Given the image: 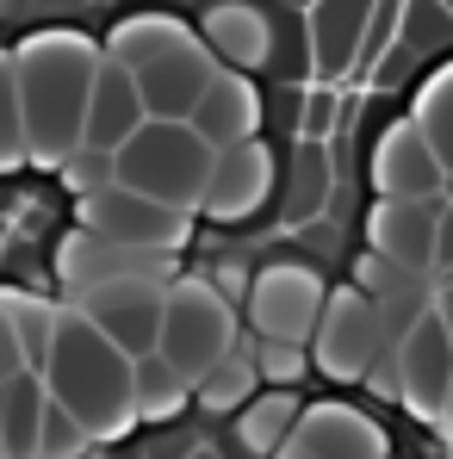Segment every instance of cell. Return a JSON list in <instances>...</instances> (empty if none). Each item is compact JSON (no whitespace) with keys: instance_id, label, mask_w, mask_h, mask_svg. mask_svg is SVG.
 Segmentation results:
<instances>
[{"instance_id":"18","label":"cell","mask_w":453,"mask_h":459,"mask_svg":"<svg viewBox=\"0 0 453 459\" xmlns=\"http://www.w3.org/2000/svg\"><path fill=\"white\" fill-rule=\"evenodd\" d=\"M144 118H150V106H144L137 75H131L118 56H106V63H100V81H93V100H87V143L118 155L144 131Z\"/></svg>"},{"instance_id":"13","label":"cell","mask_w":453,"mask_h":459,"mask_svg":"<svg viewBox=\"0 0 453 459\" xmlns=\"http://www.w3.org/2000/svg\"><path fill=\"white\" fill-rule=\"evenodd\" d=\"M373 186L385 199H448V161L429 143L423 118L385 131V143L373 155Z\"/></svg>"},{"instance_id":"21","label":"cell","mask_w":453,"mask_h":459,"mask_svg":"<svg viewBox=\"0 0 453 459\" xmlns=\"http://www.w3.org/2000/svg\"><path fill=\"white\" fill-rule=\"evenodd\" d=\"M304 422V410H299V391H286V385H261L236 416H230V429H236V447L242 454H261V459H274L286 441H292V429Z\"/></svg>"},{"instance_id":"15","label":"cell","mask_w":453,"mask_h":459,"mask_svg":"<svg viewBox=\"0 0 453 459\" xmlns=\"http://www.w3.org/2000/svg\"><path fill=\"white\" fill-rule=\"evenodd\" d=\"M379 0H310L304 6V25H310V63L317 81H354L361 63V44H367V25H373Z\"/></svg>"},{"instance_id":"1","label":"cell","mask_w":453,"mask_h":459,"mask_svg":"<svg viewBox=\"0 0 453 459\" xmlns=\"http://www.w3.org/2000/svg\"><path fill=\"white\" fill-rule=\"evenodd\" d=\"M106 50L81 31H38L13 50V81L25 106V137L38 168H63L87 143V100Z\"/></svg>"},{"instance_id":"8","label":"cell","mask_w":453,"mask_h":459,"mask_svg":"<svg viewBox=\"0 0 453 459\" xmlns=\"http://www.w3.org/2000/svg\"><path fill=\"white\" fill-rule=\"evenodd\" d=\"M81 224L100 230V236H106V242H118V248L174 255V248L193 236V212L161 205V199H150V193H137V186L112 180V186H100V193H87V199H81Z\"/></svg>"},{"instance_id":"9","label":"cell","mask_w":453,"mask_h":459,"mask_svg":"<svg viewBox=\"0 0 453 459\" xmlns=\"http://www.w3.org/2000/svg\"><path fill=\"white\" fill-rule=\"evenodd\" d=\"M323 305H329V286L304 261H267L242 299L255 335H267V342H310L323 323Z\"/></svg>"},{"instance_id":"27","label":"cell","mask_w":453,"mask_h":459,"mask_svg":"<svg viewBox=\"0 0 453 459\" xmlns=\"http://www.w3.org/2000/svg\"><path fill=\"white\" fill-rule=\"evenodd\" d=\"M57 174H63V186H69L75 199H87V193H100V186H112V180H118V155H112V150H93V143H81V150L69 155Z\"/></svg>"},{"instance_id":"28","label":"cell","mask_w":453,"mask_h":459,"mask_svg":"<svg viewBox=\"0 0 453 459\" xmlns=\"http://www.w3.org/2000/svg\"><path fill=\"white\" fill-rule=\"evenodd\" d=\"M87 429H81L75 410H63L57 397H50V410H44V441H38V459H81L87 454Z\"/></svg>"},{"instance_id":"17","label":"cell","mask_w":453,"mask_h":459,"mask_svg":"<svg viewBox=\"0 0 453 459\" xmlns=\"http://www.w3.org/2000/svg\"><path fill=\"white\" fill-rule=\"evenodd\" d=\"M435 230H441V199H385L367 236H373V255L410 273H435Z\"/></svg>"},{"instance_id":"34","label":"cell","mask_w":453,"mask_h":459,"mask_svg":"<svg viewBox=\"0 0 453 459\" xmlns=\"http://www.w3.org/2000/svg\"><path fill=\"white\" fill-rule=\"evenodd\" d=\"M180 459H224V454H212V447H199V454H180Z\"/></svg>"},{"instance_id":"23","label":"cell","mask_w":453,"mask_h":459,"mask_svg":"<svg viewBox=\"0 0 453 459\" xmlns=\"http://www.w3.org/2000/svg\"><path fill=\"white\" fill-rule=\"evenodd\" d=\"M199 391V403L212 410V416H236L255 391H261V367H255V348H230L224 360L205 373V379L193 385Z\"/></svg>"},{"instance_id":"24","label":"cell","mask_w":453,"mask_h":459,"mask_svg":"<svg viewBox=\"0 0 453 459\" xmlns=\"http://www.w3.org/2000/svg\"><path fill=\"white\" fill-rule=\"evenodd\" d=\"M0 305H6V316H13V335H19V348H25V367H38V373H44L50 342H57V323H63V305L31 299V292H6Z\"/></svg>"},{"instance_id":"36","label":"cell","mask_w":453,"mask_h":459,"mask_svg":"<svg viewBox=\"0 0 453 459\" xmlns=\"http://www.w3.org/2000/svg\"><path fill=\"white\" fill-rule=\"evenodd\" d=\"M274 6H310V0H274Z\"/></svg>"},{"instance_id":"37","label":"cell","mask_w":453,"mask_h":459,"mask_svg":"<svg viewBox=\"0 0 453 459\" xmlns=\"http://www.w3.org/2000/svg\"><path fill=\"white\" fill-rule=\"evenodd\" d=\"M441 316H448V329H453V305H441Z\"/></svg>"},{"instance_id":"19","label":"cell","mask_w":453,"mask_h":459,"mask_svg":"<svg viewBox=\"0 0 453 459\" xmlns=\"http://www.w3.org/2000/svg\"><path fill=\"white\" fill-rule=\"evenodd\" d=\"M274 459H385L373 422H361L354 410L342 403H323V410H304V422L292 429V441Z\"/></svg>"},{"instance_id":"5","label":"cell","mask_w":453,"mask_h":459,"mask_svg":"<svg viewBox=\"0 0 453 459\" xmlns=\"http://www.w3.org/2000/svg\"><path fill=\"white\" fill-rule=\"evenodd\" d=\"M236 348V299H224L212 280L180 273L168 280V316H161V354L199 385Z\"/></svg>"},{"instance_id":"22","label":"cell","mask_w":453,"mask_h":459,"mask_svg":"<svg viewBox=\"0 0 453 459\" xmlns=\"http://www.w3.org/2000/svg\"><path fill=\"white\" fill-rule=\"evenodd\" d=\"M199 391L193 379L155 348V354H137V416L144 422H174V416H187V403H193Z\"/></svg>"},{"instance_id":"6","label":"cell","mask_w":453,"mask_h":459,"mask_svg":"<svg viewBox=\"0 0 453 459\" xmlns=\"http://www.w3.org/2000/svg\"><path fill=\"white\" fill-rule=\"evenodd\" d=\"M379 391L404 397L416 416H448V397H453V329L441 310H423L397 342L391 354L379 360Z\"/></svg>"},{"instance_id":"39","label":"cell","mask_w":453,"mask_h":459,"mask_svg":"<svg viewBox=\"0 0 453 459\" xmlns=\"http://www.w3.org/2000/svg\"><path fill=\"white\" fill-rule=\"evenodd\" d=\"M448 416H453V397H448Z\"/></svg>"},{"instance_id":"38","label":"cell","mask_w":453,"mask_h":459,"mask_svg":"<svg viewBox=\"0 0 453 459\" xmlns=\"http://www.w3.org/2000/svg\"><path fill=\"white\" fill-rule=\"evenodd\" d=\"M448 441H453V416H448Z\"/></svg>"},{"instance_id":"35","label":"cell","mask_w":453,"mask_h":459,"mask_svg":"<svg viewBox=\"0 0 453 459\" xmlns=\"http://www.w3.org/2000/svg\"><path fill=\"white\" fill-rule=\"evenodd\" d=\"M441 305H453V280H448V286H441Z\"/></svg>"},{"instance_id":"32","label":"cell","mask_w":453,"mask_h":459,"mask_svg":"<svg viewBox=\"0 0 453 459\" xmlns=\"http://www.w3.org/2000/svg\"><path fill=\"white\" fill-rule=\"evenodd\" d=\"M31 6H38V0H0V25H6V19H25Z\"/></svg>"},{"instance_id":"31","label":"cell","mask_w":453,"mask_h":459,"mask_svg":"<svg viewBox=\"0 0 453 459\" xmlns=\"http://www.w3.org/2000/svg\"><path fill=\"white\" fill-rule=\"evenodd\" d=\"M25 367V348H19V335H13V316H6V305H0V379H13Z\"/></svg>"},{"instance_id":"10","label":"cell","mask_w":453,"mask_h":459,"mask_svg":"<svg viewBox=\"0 0 453 459\" xmlns=\"http://www.w3.org/2000/svg\"><path fill=\"white\" fill-rule=\"evenodd\" d=\"M274 199H280V155H267L261 137L236 143V150H218V168H212V186H205V218L212 224H267L274 218Z\"/></svg>"},{"instance_id":"29","label":"cell","mask_w":453,"mask_h":459,"mask_svg":"<svg viewBox=\"0 0 453 459\" xmlns=\"http://www.w3.org/2000/svg\"><path fill=\"white\" fill-rule=\"evenodd\" d=\"M423 131H429V143L441 150V161H448V174H453V75L435 81V93L423 106Z\"/></svg>"},{"instance_id":"14","label":"cell","mask_w":453,"mask_h":459,"mask_svg":"<svg viewBox=\"0 0 453 459\" xmlns=\"http://www.w3.org/2000/svg\"><path fill=\"white\" fill-rule=\"evenodd\" d=\"M342 186V168H335V143H310V137H292V150L280 155V199H274V224L304 230L329 212Z\"/></svg>"},{"instance_id":"11","label":"cell","mask_w":453,"mask_h":459,"mask_svg":"<svg viewBox=\"0 0 453 459\" xmlns=\"http://www.w3.org/2000/svg\"><path fill=\"white\" fill-rule=\"evenodd\" d=\"M131 360L137 354H155L161 348V316H168V286L155 273H112L100 286H87L75 299Z\"/></svg>"},{"instance_id":"40","label":"cell","mask_w":453,"mask_h":459,"mask_svg":"<svg viewBox=\"0 0 453 459\" xmlns=\"http://www.w3.org/2000/svg\"><path fill=\"white\" fill-rule=\"evenodd\" d=\"M448 13H453V0H448Z\"/></svg>"},{"instance_id":"25","label":"cell","mask_w":453,"mask_h":459,"mask_svg":"<svg viewBox=\"0 0 453 459\" xmlns=\"http://www.w3.org/2000/svg\"><path fill=\"white\" fill-rule=\"evenodd\" d=\"M31 161V137H25V106H19V81H13V56H0V174Z\"/></svg>"},{"instance_id":"20","label":"cell","mask_w":453,"mask_h":459,"mask_svg":"<svg viewBox=\"0 0 453 459\" xmlns=\"http://www.w3.org/2000/svg\"><path fill=\"white\" fill-rule=\"evenodd\" d=\"M44 410H50V385L38 367H19L13 379H0V459H38Z\"/></svg>"},{"instance_id":"33","label":"cell","mask_w":453,"mask_h":459,"mask_svg":"<svg viewBox=\"0 0 453 459\" xmlns=\"http://www.w3.org/2000/svg\"><path fill=\"white\" fill-rule=\"evenodd\" d=\"M38 6H100V0H38ZM38 6H31V13H38Z\"/></svg>"},{"instance_id":"7","label":"cell","mask_w":453,"mask_h":459,"mask_svg":"<svg viewBox=\"0 0 453 459\" xmlns=\"http://www.w3.org/2000/svg\"><path fill=\"white\" fill-rule=\"evenodd\" d=\"M310 354L329 379H373L379 360L391 354V323L367 286H348L323 305V323L310 335Z\"/></svg>"},{"instance_id":"3","label":"cell","mask_w":453,"mask_h":459,"mask_svg":"<svg viewBox=\"0 0 453 459\" xmlns=\"http://www.w3.org/2000/svg\"><path fill=\"white\" fill-rule=\"evenodd\" d=\"M106 56H118L137 75L150 118H193V106L205 100L212 75L224 69L205 50V38L193 25L168 19V13H131V19H118L112 38H106Z\"/></svg>"},{"instance_id":"4","label":"cell","mask_w":453,"mask_h":459,"mask_svg":"<svg viewBox=\"0 0 453 459\" xmlns=\"http://www.w3.org/2000/svg\"><path fill=\"white\" fill-rule=\"evenodd\" d=\"M212 168H218V150L187 118H144V131L118 150V180L180 212L205 205Z\"/></svg>"},{"instance_id":"16","label":"cell","mask_w":453,"mask_h":459,"mask_svg":"<svg viewBox=\"0 0 453 459\" xmlns=\"http://www.w3.org/2000/svg\"><path fill=\"white\" fill-rule=\"evenodd\" d=\"M261 118H267L261 87L242 75V69H218L212 87H205V100L193 106V118H187V125H193L212 150H236V143L261 137Z\"/></svg>"},{"instance_id":"30","label":"cell","mask_w":453,"mask_h":459,"mask_svg":"<svg viewBox=\"0 0 453 459\" xmlns=\"http://www.w3.org/2000/svg\"><path fill=\"white\" fill-rule=\"evenodd\" d=\"M435 273H441V286L453 280V199H441V230H435Z\"/></svg>"},{"instance_id":"26","label":"cell","mask_w":453,"mask_h":459,"mask_svg":"<svg viewBox=\"0 0 453 459\" xmlns=\"http://www.w3.org/2000/svg\"><path fill=\"white\" fill-rule=\"evenodd\" d=\"M255 367H261V385L299 391L310 379V367H317V354H310V342H267V335H255Z\"/></svg>"},{"instance_id":"2","label":"cell","mask_w":453,"mask_h":459,"mask_svg":"<svg viewBox=\"0 0 453 459\" xmlns=\"http://www.w3.org/2000/svg\"><path fill=\"white\" fill-rule=\"evenodd\" d=\"M44 385L63 410H75L81 429L93 441H118L137 422V360L87 316L81 305L63 310L50 360H44Z\"/></svg>"},{"instance_id":"12","label":"cell","mask_w":453,"mask_h":459,"mask_svg":"<svg viewBox=\"0 0 453 459\" xmlns=\"http://www.w3.org/2000/svg\"><path fill=\"white\" fill-rule=\"evenodd\" d=\"M205 50L224 63V69H255L267 75V50H274V0H205L199 6V25Z\"/></svg>"}]
</instances>
